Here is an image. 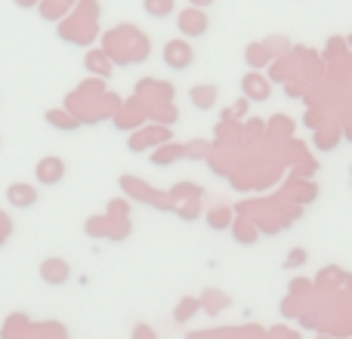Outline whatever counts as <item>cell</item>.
I'll return each instance as SVG.
<instances>
[{"mask_svg":"<svg viewBox=\"0 0 352 339\" xmlns=\"http://www.w3.org/2000/svg\"><path fill=\"white\" fill-rule=\"evenodd\" d=\"M164 62L170 68H176V71H182V68L192 65V47H188V43H182V40L167 43V47H164Z\"/></svg>","mask_w":352,"mask_h":339,"instance_id":"6da1fadb","label":"cell"},{"mask_svg":"<svg viewBox=\"0 0 352 339\" xmlns=\"http://www.w3.org/2000/svg\"><path fill=\"white\" fill-rule=\"evenodd\" d=\"M179 28H182V34H188V37L204 34L207 31V16L201 10H186L179 16Z\"/></svg>","mask_w":352,"mask_h":339,"instance_id":"7a4b0ae2","label":"cell"},{"mask_svg":"<svg viewBox=\"0 0 352 339\" xmlns=\"http://www.w3.org/2000/svg\"><path fill=\"white\" fill-rule=\"evenodd\" d=\"M241 86H244V96H248V99H260V102H263V99H269V93H272L269 80L263 78V74H254V71L241 80Z\"/></svg>","mask_w":352,"mask_h":339,"instance_id":"3957f363","label":"cell"},{"mask_svg":"<svg viewBox=\"0 0 352 339\" xmlns=\"http://www.w3.org/2000/svg\"><path fill=\"white\" fill-rule=\"evenodd\" d=\"M37 176H41V182H47V185H56V182L62 179V164L56 158L43 161V164L37 167Z\"/></svg>","mask_w":352,"mask_h":339,"instance_id":"277c9868","label":"cell"},{"mask_svg":"<svg viewBox=\"0 0 352 339\" xmlns=\"http://www.w3.org/2000/svg\"><path fill=\"white\" fill-rule=\"evenodd\" d=\"M207 222H210L217 231H226L232 225V210L229 207H217L213 213H207Z\"/></svg>","mask_w":352,"mask_h":339,"instance_id":"5b68a950","label":"cell"},{"mask_svg":"<svg viewBox=\"0 0 352 339\" xmlns=\"http://www.w3.org/2000/svg\"><path fill=\"white\" fill-rule=\"evenodd\" d=\"M213 99H217V86H195L192 90V102L198 105V108H207V105H213Z\"/></svg>","mask_w":352,"mask_h":339,"instance_id":"8992f818","label":"cell"},{"mask_svg":"<svg viewBox=\"0 0 352 339\" xmlns=\"http://www.w3.org/2000/svg\"><path fill=\"white\" fill-rule=\"evenodd\" d=\"M65 274H68L65 262H50V266H43V278H47L50 284H62V281H65Z\"/></svg>","mask_w":352,"mask_h":339,"instance_id":"52a82bcc","label":"cell"},{"mask_svg":"<svg viewBox=\"0 0 352 339\" xmlns=\"http://www.w3.org/2000/svg\"><path fill=\"white\" fill-rule=\"evenodd\" d=\"M146 10H148V16L164 19L167 12L173 10V3H170V0H146Z\"/></svg>","mask_w":352,"mask_h":339,"instance_id":"ba28073f","label":"cell"},{"mask_svg":"<svg viewBox=\"0 0 352 339\" xmlns=\"http://www.w3.org/2000/svg\"><path fill=\"white\" fill-rule=\"evenodd\" d=\"M195 309H198V303H195V299H182L179 309H176V321H186V318L192 315Z\"/></svg>","mask_w":352,"mask_h":339,"instance_id":"9c48e42d","label":"cell"},{"mask_svg":"<svg viewBox=\"0 0 352 339\" xmlns=\"http://www.w3.org/2000/svg\"><path fill=\"white\" fill-rule=\"evenodd\" d=\"M303 262H306V250H303V247H294L285 266H287V268H294V266H303Z\"/></svg>","mask_w":352,"mask_h":339,"instance_id":"30bf717a","label":"cell"},{"mask_svg":"<svg viewBox=\"0 0 352 339\" xmlns=\"http://www.w3.org/2000/svg\"><path fill=\"white\" fill-rule=\"evenodd\" d=\"M195 6H207V3H213V0H192Z\"/></svg>","mask_w":352,"mask_h":339,"instance_id":"8fae6325","label":"cell"}]
</instances>
